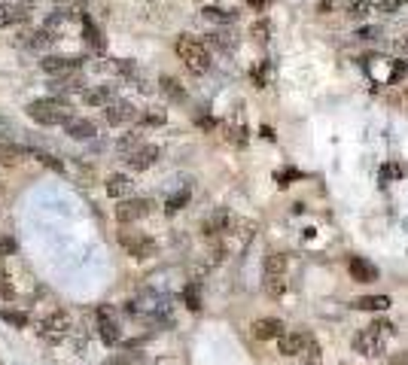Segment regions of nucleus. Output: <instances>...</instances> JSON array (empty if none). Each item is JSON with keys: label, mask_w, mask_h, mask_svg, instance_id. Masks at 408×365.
<instances>
[{"label": "nucleus", "mask_w": 408, "mask_h": 365, "mask_svg": "<svg viewBox=\"0 0 408 365\" xmlns=\"http://www.w3.org/2000/svg\"><path fill=\"white\" fill-rule=\"evenodd\" d=\"M174 49H177V55H180V61L186 64L189 73L201 76V73L210 71L213 58H210V49H208V43H204V40H195V37H189V34H183V37L177 40Z\"/></svg>", "instance_id": "f257e3e1"}, {"label": "nucleus", "mask_w": 408, "mask_h": 365, "mask_svg": "<svg viewBox=\"0 0 408 365\" xmlns=\"http://www.w3.org/2000/svg\"><path fill=\"white\" fill-rule=\"evenodd\" d=\"M390 335H393V323H387V319H375V323L366 326L354 338V350L362 353V356H381Z\"/></svg>", "instance_id": "f03ea898"}, {"label": "nucleus", "mask_w": 408, "mask_h": 365, "mask_svg": "<svg viewBox=\"0 0 408 365\" xmlns=\"http://www.w3.org/2000/svg\"><path fill=\"white\" fill-rule=\"evenodd\" d=\"M28 116L37 125H46L49 128V125H61L71 116V104H67V98H40L28 104Z\"/></svg>", "instance_id": "7ed1b4c3"}, {"label": "nucleus", "mask_w": 408, "mask_h": 365, "mask_svg": "<svg viewBox=\"0 0 408 365\" xmlns=\"http://www.w3.org/2000/svg\"><path fill=\"white\" fill-rule=\"evenodd\" d=\"M71 329H73V319L67 311H52L49 317L40 319V338L49 341V344H61L71 335Z\"/></svg>", "instance_id": "20e7f679"}, {"label": "nucleus", "mask_w": 408, "mask_h": 365, "mask_svg": "<svg viewBox=\"0 0 408 365\" xmlns=\"http://www.w3.org/2000/svg\"><path fill=\"white\" fill-rule=\"evenodd\" d=\"M119 244L131 259H150L158 253V244L150 235H141V232H119Z\"/></svg>", "instance_id": "39448f33"}, {"label": "nucleus", "mask_w": 408, "mask_h": 365, "mask_svg": "<svg viewBox=\"0 0 408 365\" xmlns=\"http://www.w3.org/2000/svg\"><path fill=\"white\" fill-rule=\"evenodd\" d=\"M95 319H98V335H101V341H104L107 347H116L119 341H122V326H119L116 314H113V307H110V304H101L98 311H95Z\"/></svg>", "instance_id": "423d86ee"}, {"label": "nucleus", "mask_w": 408, "mask_h": 365, "mask_svg": "<svg viewBox=\"0 0 408 365\" xmlns=\"http://www.w3.org/2000/svg\"><path fill=\"white\" fill-rule=\"evenodd\" d=\"M153 213V201L150 198H119V207H116V220L122 225H131V222H138L143 220V216H150Z\"/></svg>", "instance_id": "0eeeda50"}, {"label": "nucleus", "mask_w": 408, "mask_h": 365, "mask_svg": "<svg viewBox=\"0 0 408 365\" xmlns=\"http://www.w3.org/2000/svg\"><path fill=\"white\" fill-rule=\"evenodd\" d=\"M79 64H83V58L79 55H46V58L40 61L43 73L49 76H64V73H76Z\"/></svg>", "instance_id": "6e6552de"}, {"label": "nucleus", "mask_w": 408, "mask_h": 365, "mask_svg": "<svg viewBox=\"0 0 408 365\" xmlns=\"http://www.w3.org/2000/svg\"><path fill=\"white\" fill-rule=\"evenodd\" d=\"M158 155H162V150H158V146H153V143H141L138 150L126 155V162H128L131 170H146V168H153V165L158 162Z\"/></svg>", "instance_id": "1a4fd4ad"}, {"label": "nucleus", "mask_w": 408, "mask_h": 365, "mask_svg": "<svg viewBox=\"0 0 408 365\" xmlns=\"http://www.w3.org/2000/svg\"><path fill=\"white\" fill-rule=\"evenodd\" d=\"M347 271H350V277H354L357 283L378 280V265H375V262H369V259H362V256H347Z\"/></svg>", "instance_id": "9d476101"}, {"label": "nucleus", "mask_w": 408, "mask_h": 365, "mask_svg": "<svg viewBox=\"0 0 408 365\" xmlns=\"http://www.w3.org/2000/svg\"><path fill=\"white\" fill-rule=\"evenodd\" d=\"M134 116H138V110H134V104H128V101H110V104L104 107L107 125H126Z\"/></svg>", "instance_id": "9b49d317"}, {"label": "nucleus", "mask_w": 408, "mask_h": 365, "mask_svg": "<svg viewBox=\"0 0 408 365\" xmlns=\"http://www.w3.org/2000/svg\"><path fill=\"white\" fill-rule=\"evenodd\" d=\"M250 332L259 341H277L283 335V323H280V319H275V317H262V319H253V323H250Z\"/></svg>", "instance_id": "f8f14e48"}, {"label": "nucleus", "mask_w": 408, "mask_h": 365, "mask_svg": "<svg viewBox=\"0 0 408 365\" xmlns=\"http://www.w3.org/2000/svg\"><path fill=\"white\" fill-rule=\"evenodd\" d=\"M61 125H64V131L71 134L73 140H92V137L98 134L95 122H88V119H79V116H67Z\"/></svg>", "instance_id": "ddd939ff"}, {"label": "nucleus", "mask_w": 408, "mask_h": 365, "mask_svg": "<svg viewBox=\"0 0 408 365\" xmlns=\"http://www.w3.org/2000/svg\"><path fill=\"white\" fill-rule=\"evenodd\" d=\"M305 332H283L280 338H277V353L280 356H299L302 353V347H305Z\"/></svg>", "instance_id": "4468645a"}, {"label": "nucleus", "mask_w": 408, "mask_h": 365, "mask_svg": "<svg viewBox=\"0 0 408 365\" xmlns=\"http://www.w3.org/2000/svg\"><path fill=\"white\" fill-rule=\"evenodd\" d=\"M104 189H107L110 198H128L131 189H134V182H131L128 174H110L107 182H104Z\"/></svg>", "instance_id": "2eb2a0df"}, {"label": "nucleus", "mask_w": 408, "mask_h": 365, "mask_svg": "<svg viewBox=\"0 0 408 365\" xmlns=\"http://www.w3.org/2000/svg\"><path fill=\"white\" fill-rule=\"evenodd\" d=\"M28 19V9L19 6V4H4L0 0V28H9V25H21Z\"/></svg>", "instance_id": "dca6fc26"}, {"label": "nucleus", "mask_w": 408, "mask_h": 365, "mask_svg": "<svg viewBox=\"0 0 408 365\" xmlns=\"http://www.w3.org/2000/svg\"><path fill=\"white\" fill-rule=\"evenodd\" d=\"M83 101L88 107H107L113 101V86H95V88H83Z\"/></svg>", "instance_id": "f3484780"}, {"label": "nucleus", "mask_w": 408, "mask_h": 365, "mask_svg": "<svg viewBox=\"0 0 408 365\" xmlns=\"http://www.w3.org/2000/svg\"><path fill=\"white\" fill-rule=\"evenodd\" d=\"M21 158H28V146L0 140V165H19Z\"/></svg>", "instance_id": "a211bd4d"}, {"label": "nucleus", "mask_w": 408, "mask_h": 365, "mask_svg": "<svg viewBox=\"0 0 408 365\" xmlns=\"http://www.w3.org/2000/svg\"><path fill=\"white\" fill-rule=\"evenodd\" d=\"M25 37V46L28 49H43V46H49L55 40V31L52 28H40V31H28V34H21Z\"/></svg>", "instance_id": "6ab92c4d"}, {"label": "nucleus", "mask_w": 408, "mask_h": 365, "mask_svg": "<svg viewBox=\"0 0 408 365\" xmlns=\"http://www.w3.org/2000/svg\"><path fill=\"white\" fill-rule=\"evenodd\" d=\"M357 311H387L390 307V299L387 295H362V299L354 302Z\"/></svg>", "instance_id": "aec40b11"}, {"label": "nucleus", "mask_w": 408, "mask_h": 365, "mask_svg": "<svg viewBox=\"0 0 408 365\" xmlns=\"http://www.w3.org/2000/svg\"><path fill=\"white\" fill-rule=\"evenodd\" d=\"M287 292V274H265V295L268 299H283Z\"/></svg>", "instance_id": "412c9836"}, {"label": "nucleus", "mask_w": 408, "mask_h": 365, "mask_svg": "<svg viewBox=\"0 0 408 365\" xmlns=\"http://www.w3.org/2000/svg\"><path fill=\"white\" fill-rule=\"evenodd\" d=\"M320 353H323V350H320V344H317V341H314L311 335L305 338V347H302V353H299V356L305 359V365H320V359H323Z\"/></svg>", "instance_id": "4be33fe9"}, {"label": "nucleus", "mask_w": 408, "mask_h": 365, "mask_svg": "<svg viewBox=\"0 0 408 365\" xmlns=\"http://www.w3.org/2000/svg\"><path fill=\"white\" fill-rule=\"evenodd\" d=\"M375 4H378V0H350L347 16L350 19H366L369 13H375Z\"/></svg>", "instance_id": "5701e85b"}, {"label": "nucleus", "mask_w": 408, "mask_h": 365, "mask_svg": "<svg viewBox=\"0 0 408 365\" xmlns=\"http://www.w3.org/2000/svg\"><path fill=\"white\" fill-rule=\"evenodd\" d=\"M183 302H186L189 311H201V287H198L195 280L186 283V289H183Z\"/></svg>", "instance_id": "b1692460"}, {"label": "nucleus", "mask_w": 408, "mask_h": 365, "mask_svg": "<svg viewBox=\"0 0 408 365\" xmlns=\"http://www.w3.org/2000/svg\"><path fill=\"white\" fill-rule=\"evenodd\" d=\"M0 319H4V323H9V326H16V329H25V326L31 323L25 311H9V307H0Z\"/></svg>", "instance_id": "393cba45"}, {"label": "nucleus", "mask_w": 408, "mask_h": 365, "mask_svg": "<svg viewBox=\"0 0 408 365\" xmlns=\"http://www.w3.org/2000/svg\"><path fill=\"white\" fill-rule=\"evenodd\" d=\"M143 140H141V131H131V134H126V137H119V143H116V150L122 153V158H126L128 153H134L141 146Z\"/></svg>", "instance_id": "a878e982"}, {"label": "nucleus", "mask_w": 408, "mask_h": 365, "mask_svg": "<svg viewBox=\"0 0 408 365\" xmlns=\"http://www.w3.org/2000/svg\"><path fill=\"white\" fill-rule=\"evenodd\" d=\"M162 91L171 101H183L186 98V91H183V86L177 83V79H171V76H162Z\"/></svg>", "instance_id": "bb28decb"}, {"label": "nucleus", "mask_w": 408, "mask_h": 365, "mask_svg": "<svg viewBox=\"0 0 408 365\" xmlns=\"http://www.w3.org/2000/svg\"><path fill=\"white\" fill-rule=\"evenodd\" d=\"M265 274H287V256L268 253L265 256Z\"/></svg>", "instance_id": "cd10ccee"}, {"label": "nucleus", "mask_w": 408, "mask_h": 365, "mask_svg": "<svg viewBox=\"0 0 408 365\" xmlns=\"http://www.w3.org/2000/svg\"><path fill=\"white\" fill-rule=\"evenodd\" d=\"M186 204H189V189H183V192H177V195L168 198V204H165V213L171 216V213H177V210H183Z\"/></svg>", "instance_id": "c85d7f7f"}, {"label": "nucleus", "mask_w": 408, "mask_h": 365, "mask_svg": "<svg viewBox=\"0 0 408 365\" xmlns=\"http://www.w3.org/2000/svg\"><path fill=\"white\" fill-rule=\"evenodd\" d=\"M296 180H302V170H296V168H283L280 174H275V182L280 189H287V186H292Z\"/></svg>", "instance_id": "c756f323"}, {"label": "nucleus", "mask_w": 408, "mask_h": 365, "mask_svg": "<svg viewBox=\"0 0 408 365\" xmlns=\"http://www.w3.org/2000/svg\"><path fill=\"white\" fill-rule=\"evenodd\" d=\"M225 140H232L235 146H244V143H247V125H244V122L229 125V134H225Z\"/></svg>", "instance_id": "7c9ffc66"}, {"label": "nucleus", "mask_w": 408, "mask_h": 365, "mask_svg": "<svg viewBox=\"0 0 408 365\" xmlns=\"http://www.w3.org/2000/svg\"><path fill=\"white\" fill-rule=\"evenodd\" d=\"M83 28H86V40L95 46V49H104V40H101V31L92 25V19L83 16Z\"/></svg>", "instance_id": "2f4dec72"}, {"label": "nucleus", "mask_w": 408, "mask_h": 365, "mask_svg": "<svg viewBox=\"0 0 408 365\" xmlns=\"http://www.w3.org/2000/svg\"><path fill=\"white\" fill-rule=\"evenodd\" d=\"M204 19L217 21V25H229V21H235V13H225V9H217V6H208V9H204Z\"/></svg>", "instance_id": "473e14b6"}, {"label": "nucleus", "mask_w": 408, "mask_h": 365, "mask_svg": "<svg viewBox=\"0 0 408 365\" xmlns=\"http://www.w3.org/2000/svg\"><path fill=\"white\" fill-rule=\"evenodd\" d=\"M28 155H34V158H37V162L40 165H46V168H55V170H61L64 165L58 162V158H55L52 153H43V150H31V146H28Z\"/></svg>", "instance_id": "72a5a7b5"}, {"label": "nucleus", "mask_w": 408, "mask_h": 365, "mask_svg": "<svg viewBox=\"0 0 408 365\" xmlns=\"http://www.w3.org/2000/svg\"><path fill=\"white\" fill-rule=\"evenodd\" d=\"M208 43H210V46H217V49H225V52H229L232 46H235L232 34H225V31H217V34H210V37H208Z\"/></svg>", "instance_id": "f704fd0d"}, {"label": "nucleus", "mask_w": 408, "mask_h": 365, "mask_svg": "<svg viewBox=\"0 0 408 365\" xmlns=\"http://www.w3.org/2000/svg\"><path fill=\"white\" fill-rule=\"evenodd\" d=\"M104 365H141V353H116Z\"/></svg>", "instance_id": "c9c22d12"}, {"label": "nucleus", "mask_w": 408, "mask_h": 365, "mask_svg": "<svg viewBox=\"0 0 408 365\" xmlns=\"http://www.w3.org/2000/svg\"><path fill=\"white\" fill-rule=\"evenodd\" d=\"M408 73V64L405 61H390V73H387V86H396L399 79Z\"/></svg>", "instance_id": "e433bc0d"}, {"label": "nucleus", "mask_w": 408, "mask_h": 365, "mask_svg": "<svg viewBox=\"0 0 408 365\" xmlns=\"http://www.w3.org/2000/svg\"><path fill=\"white\" fill-rule=\"evenodd\" d=\"M16 237L13 235H6V232H0V259H6V256H13L16 253Z\"/></svg>", "instance_id": "4c0bfd02"}, {"label": "nucleus", "mask_w": 408, "mask_h": 365, "mask_svg": "<svg viewBox=\"0 0 408 365\" xmlns=\"http://www.w3.org/2000/svg\"><path fill=\"white\" fill-rule=\"evenodd\" d=\"M250 34H253V37H256L259 43H268V40H271V21H265V19H262V21H256V25L250 28Z\"/></svg>", "instance_id": "58836bf2"}, {"label": "nucleus", "mask_w": 408, "mask_h": 365, "mask_svg": "<svg viewBox=\"0 0 408 365\" xmlns=\"http://www.w3.org/2000/svg\"><path fill=\"white\" fill-rule=\"evenodd\" d=\"M405 4H408V0H378L375 9H378V13H399Z\"/></svg>", "instance_id": "ea45409f"}, {"label": "nucleus", "mask_w": 408, "mask_h": 365, "mask_svg": "<svg viewBox=\"0 0 408 365\" xmlns=\"http://www.w3.org/2000/svg\"><path fill=\"white\" fill-rule=\"evenodd\" d=\"M143 125H165V110H153V113H143L141 116Z\"/></svg>", "instance_id": "a19ab883"}, {"label": "nucleus", "mask_w": 408, "mask_h": 365, "mask_svg": "<svg viewBox=\"0 0 408 365\" xmlns=\"http://www.w3.org/2000/svg\"><path fill=\"white\" fill-rule=\"evenodd\" d=\"M265 73H268V64H262V67H256V71H250L256 88H265Z\"/></svg>", "instance_id": "79ce46f5"}, {"label": "nucleus", "mask_w": 408, "mask_h": 365, "mask_svg": "<svg viewBox=\"0 0 408 365\" xmlns=\"http://www.w3.org/2000/svg\"><path fill=\"white\" fill-rule=\"evenodd\" d=\"M381 177H384V180H390V177H402V168H399V165H387V168L381 170Z\"/></svg>", "instance_id": "37998d69"}, {"label": "nucleus", "mask_w": 408, "mask_h": 365, "mask_svg": "<svg viewBox=\"0 0 408 365\" xmlns=\"http://www.w3.org/2000/svg\"><path fill=\"white\" fill-rule=\"evenodd\" d=\"M247 6L256 9V13H262V9H268V6H271V0H247Z\"/></svg>", "instance_id": "c03bdc74"}, {"label": "nucleus", "mask_w": 408, "mask_h": 365, "mask_svg": "<svg viewBox=\"0 0 408 365\" xmlns=\"http://www.w3.org/2000/svg\"><path fill=\"white\" fill-rule=\"evenodd\" d=\"M357 37H359V40H375V37H378V28H362Z\"/></svg>", "instance_id": "a18cd8bd"}, {"label": "nucleus", "mask_w": 408, "mask_h": 365, "mask_svg": "<svg viewBox=\"0 0 408 365\" xmlns=\"http://www.w3.org/2000/svg\"><path fill=\"white\" fill-rule=\"evenodd\" d=\"M0 299H13V283L9 280L0 283Z\"/></svg>", "instance_id": "49530a36"}, {"label": "nucleus", "mask_w": 408, "mask_h": 365, "mask_svg": "<svg viewBox=\"0 0 408 365\" xmlns=\"http://www.w3.org/2000/svg\"><path fill=\"white\" fill-rule=\"evenodd\" d=\"M396 52H408V31L402 37H396Z\"/></svg>", "instance_id": "de8ad7c7"}, {"label": "nucleus", "mask_w": 408, "mask_h": 365, "mask_svg": "<svg viewBox=\"0 0 408 365\" xmlns=\"http://www.w3.org/2000/svg\"><path fill=\"white\" fill-rule=\"evenodd\" d=\"M198 125H201V128H213V119L210 116H198Z\"/></svg>", "instance_id": "09e8293b"}, {"label": "nucleus", "mask_w": 408, "mask_h": 365, "mask_svg": "<svg viewBox=\"0 0 408 365\" xmlns=\"http://www.w3.org/2000/svg\"><path fill=\"white\" fill-rule=\"evenodd\" d=\"M332 4H335V0H320V13H330Z\"/></svg>", "instance_id": "8fccbe9b"}, {"label": "nucleus", "mask_w": 408, "mask_h": 365, "mask_svg": "<svg viewBox=\"0 0 408 365\" xmlns=\"http://www.w3.org/2000/svg\"><path fill=\"white\" fill-rule=\"evenodd\" d=\"M4 280H9V274H6V268H4V265H0V283H4Z\"/></svg>", "instance_id": "3c124183"}, {"label": "nucleus", "mask_w": 408, "mask_h": 365, "mask_svg": "<svg viewBox=\"0 0 408 365\" xmlns=\"http://www.w3.org/2000/svg\"><path fill=\"white\" fill-rule=\"evenodd\" d=\"M390 365H408V359H405V356H399V359H393Z\"/></svg>", "instance_id": "603ef678"}]
</instances>
